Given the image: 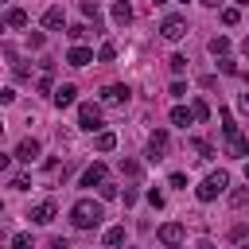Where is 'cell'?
Listing matches in <instances>:
<instances>
[{
    "label": "cell",
    "instance_id": "6da1fadb",
    "mask_svg": "<svg viewBox=\"0 0 249 249\" xmlns=\"http://www.w3.org/2000/svg\"><path fill=\"white\" fill-rule=\"evenodd\" d=\"M101 218H105V206L93 202V198H78L70 206V226L74 230H93V226H101Z\"/></svg>",
    "mask_w": 249,
    "mask_h": 249
},
{
    "label": "cell",
    "instance_id": "7a4b0ae2",
    "mask_svg": "<svg viewBox=\"0 0 249 249\" xmlns=\"http://www.w3.org/2000/svg\"><path fill=\"white\" fill-rule=\"evenodd\" d=\"M226 187H230V175H226V171H210V175L195 187V195H198V202H214L218 195H226Z\"/></svg>",
    "mask_w": 249,
    "mask_h": 249
},
{
    "label": "cell",
    "instance_id": "3957f363",
    "mask_svg": "<svg viewBox=\"0 0 249 249\" xmlns=\"http://www.w3.org/2000/svg\"><path fill=\"white\" fill-rule=\"evenodd\" d=\"M78 128H86V132H101V105L82 101V105H78Z\"/></svg>",
    "mask_w": 249,
    "mask_h": 249
},
{
    "label": "cell",
    "instance_id": "277c9868",
    "mask_svg": "<svg viewBox=\"0 0 249 249\" xmlns=\"http://www.w3.org/2000/svg\"><path fill=\"white\" fill-rule=\"evenodd\" d=\"M156 237H160V245H167V249H183V241H187V230H183L179 222H163V226L156 230Z\"/></svg>",
    "mask_w": 249,
    "mask_h": 249
},
{
    "label": "cell",
    "instance_id": "5b68a950",
    "mask_svg": "<svg viewBox=\"0 0 249 249\" xmlns=\"http://www.w3.org/2000/svg\"><path fill=\"white\" fill-rule=\"evenodd\" d=\"M144 156H148V163H160V160L167 156V132H163V128H156V132L148 136V148H144Z\"/></svg>",
    "mask_w": 249,
    "mask_h": 249
},
{
    "label": "cell",
    "instance_id": "8992f818",
    "mask_svg": "<svg viewBox=\"0 0 249 249\" xmlns=\"http://www.w3.org/2000/svg\"><path fill=\"white\" fill-rule=\"evenodd\" d=\"M160 35H163L167 43H179V39L187 35V19H183V16H167V19L160 23Z\"/></svg>",
    "mask_w": 249,
    "mask_h": 249
},
{
    "label": "cell",
    "instance_id": "52a82bcc",
    "mask_svg": "<svg viewBox=\"0 0 249 249\" xmlns=\"http://www.w3.org/2000/svg\"><path fill=\"white\" fill-rule=\"evenodd\" d=\"M39 152H43V144H39V140H31V136H23V140L16 144V160H19V163H35V160H39Z\"/></svg>",
    "mask_w": 249,
    "mask_h": 249
},
{
    "label": "cell",
    "instance_id": "ba28073f",
    "mask_svg": "<svg viewBox=\"0 0 249 249\" xmlns=\"http://www.w3.org/2000/svg\"><path fill=\"white\" fill-rule=\"evenodd\" d=\"M54 214H58V206H54L51 198H43V202H35V206H31V222H35V226L54 222Z\"/></svg>",
    "mask_w": 249,
    "mask_h": 249
},
{
    "label": "cell",
    "instance_id": "9c48e42d",
    "mask_svg": "<svg viewBox=\"0 0 249 249\" xmlns=\"http://www.w3.org/2000/svg\"><path fill=\"white\" fill-rule=\"evenodd\" d=\"M226 152H230L233 160H249V140H245L241 132H233V136H226Z\"/></svg>",
    "mask_w": 249,
    "mask_h": 249
},
{
    "label": "cell",
    "instance_id": "30bf717a",
    "mask_svg": "<svg viewBox=\"0 0 249 249\" xmlns=\"http://www.w3.org/2000/svg\"><path fill=\"white\" fill-rule=\"evenodd\" d=\"M105 175H109V167H105V163H89V167L82 171V187H101V183H105Z\"/></svg>",
    "mask_w": 249,
    "mask_h": 249
},
{
    "label": "cell",
    "instance_id": "8fae6325",
    "mask_svg": "<svg viewBox=\"0 0 249 249\" xmlns=\"http://www.w3.org/2000/svg\"><path fill=\"white\" fill-rule=\"evenodd\" d=\"M43 27H47V31L66 27V12H62V4H54V8H47V12H43Z\"/></svg>",
    "mask_w": 249,
    "mask_h": 249
},
{
    "label": "cell",
    "instance_id": "7c38bea8",
    "mask_svg": "<svg viewBox=\"0 0 249 249\" xmlns=\"http://www.w3.org/2000/svg\"><path fill=\"white\" fill-rule=\"evenodd\" d=\"M66 62H70V66H89V62H93V51L82 47V43H74V47L66 51Z\"/></svg>",
    "mask_w": 249,
    "mask_h": 249
},
{
    "label": "cell",
    "instance_id": "4fadbf2b",
    "mask_svg": "<svg viewBox=\"0 0 249 249\" xmlns=\"http://www.w3.org/2000/svg\"><path fill=\"white\" fill-rule=\"evenodd\" d=\"M128 93H132L128 86H105V89H101V101H105V105H124Z\"/></svg>",
    "mask_w": 249,
    "mask_h": 249
},
{
    "label": "cell",
    "instance_id": "5bb4252c",
    "mask_svg": "<svg viewBox=\"0 0 249 249\" xmlns=\"http://www.w3.org/2000/svg\"><path fill=\"white\" fill-rule=\"evenodd\" d=\"M74 93H78V89H74L70 82H62L58 89H51V101H54L58 109H70V105H74Z\"/></svg>",
    "mask_w": 249,
    "mask_h": 249
},
{
    "label": "cell",
    "instance_id": "9a60e30c",
    "mask_svg": "<svg viewBox=\"0 0 249 249\" xmlns=\"http://www.w3.org/2000/svg\"><path fill=\"white\" fill-rule=\"evenodd\" d=\"M113 23H117V27H128V23H132V8H128V0H117V4H113Z\"/></svg>",
    "mask_w": 249,
    "mask_h": 249
},
{
    "label": "cell",
    "instance_id": "2e32d148",
    "mask_svg": "<svg viewBox=\"0 0 249 249\" xmlns=\"http://www.w3.org/2000/svg\"><path fill=\"white\" fill-rule=\"evenodd\" d=\"M101 241H105L109 249H117V245H124V226H109V230L101 233Z\"/></svg>",
    "mask_w": 249,
    "mask_h": 249
},
{
    "label": "cell",
    "instance_id": "e0dca14e",
    "mask_svg": "<svg viewBox=\"0 0 249 249\" xmlns=\"http://www.w3.org/2000/svg\"><path fill=\"white\" fill-rule=\"evenodd\" d=\"M4 27H27V12H23V8H8Z\"/></svg>",
    "mask_w": 249,
    "mask_h": 249
},
{
    "label": "cell",
    "instance_id": "ac0fdd59",
    "mask_svg": "<svg viewBox=\"0 0 249 249\" xmlns=\"http://www.w3.org/2000/svg\"><path fill=\"white\" fill-rule=\"evenodd\" d=\"M195 117H191V105H175L171 109V124H179V128H187Z\"/></svg>",
    "mask_w": 249,
    "mask_h": 249
},
{
    "label": "cell",
    "instance_id": "d6986e66",
    "mask_svg": "<svg viewBox=\"0 0 249 249\" xmlns=\"http://www.w3.org/2000/svg\"><path fill=\"white\" fill-rule=\"evenodd\" d=\"M210 54H214V58L230 54V39H226V35H214V39H210Z\"/></svg>",
    "mask_w": 249,
    "mask_h": 249
},
{
    "label": "cell",
    "instance_id": "ffe728a7",
    "mask_svg": "<svg viewBox=\"0 0 249 249\" xmlns=\"http://www.w3.org/2000/svg\"><path fill=\"white\" fill-rule=\"evenodd\" d=\"M93 148H97V152H113V148H117V136H113V132H97Z\"/></svg>",
    "mask_w": 249,
    "mask_h": 249
},
{
    "label": "cell",
    "instance_id": "44dd1931",
    "mask_svg": "<svg viewBox=\"0 0 249 249\" xmlns=\"http://www.w3.org/2000/svg\"><path fill=\"white\" fill-rule=\"evenodd\" d=\"M191 117H195V121H206V117H210V105H206L202 97H198V101H191Z\"/></svg>",
    "mask_w": 249,
    "mask_h": 249
},
{
    "label": "cell",
    "instance_id": "7402d4cb",
    "mask_svg": "<svg viewBox=\"0 0 249 249\" xmlns=\"http://www.w3.org/2000/svg\"><path fill=\"white\" fill-rule=\"evenodd\" d=\"M66 35H70L74 43H82V39L89 35V27H86V23H70V27H66Z\"/></svg>",
    "mask_w": 249,
    "mask_h": 249
},
{
    "label": "cell",
    "instance_id": "603a6c76",
    "mask_svg": "<svg viewBox=\"0 0 249 249\" xmlns=\"http://www.w3.org/2000/svg\"><path fill=\"white\" fill-rule=\"evenodd\" d=\"M191 148L198 152V160H210L214 156V144H206V140H191Z\"/></svg>",
    "mask_w": 249,
    "mask_h": 249
},
{
    "label": "cell",
    "instance_id": "cb8c5ba5",
    "mask_svg": "<svg viewBox=\"0 0 249 249\" xmlns=\"http://www.w3.org/2000/svg\"><path fill=\"white\" fill-rule=\"evenodd\" d=\"M222 132H226V136H233V132H241V128H237V121H233V117H230L226 109H222Z\"/></svg>",
    "mask_w": 249,
    "mask_h": 249
},
{
    "label": "cell",
    "instance_id": "d4e9b609",
    "mask_svg": "<svg viewBox=\"0 0 249 249\" xmlns=\"http://www.w3.org/2000/svg\"><path fill=\"white\" fill-rule=\"evenodd\" d=\"M237 19H241V12H237V8H222V23H226V27H233Z\"/></svg>",
    "mask_w": 249,
    "mask_h": 249
},
{
    "label": "cell",
    "instance_id": "484cf974",
    "mask_svg": "<svg viewBox=\"0 0 249 249\" xmlns=\"http://www.w3.org/2000/svg\"><path fill=\"white\" fill-rule=\"evenodd\" d=\"M97 58H101V62H113V58H117V47H113V43H101Z\"/></svg>",
    "mask_w": 249,
    "mask_h": 249
},
{
    "label": "cell",
    "instance_id": "4316f807",
    "mask_svg": "<svg viewBox=\"0 0 249 249\" xmlns=\"http://www.w3.org/2000/svg\"><path fill=\"white\" fill-rule=\"evenodd\" d=\"M167 66H171V74H183V70H187V58H183V54H171Z\"/></svg>",
    "mask_w": 249,
    "mask_h": 249
},
{
    "label": "cell",
    "instance_id": "83f0119b",
    "mask_svg": "<svg viewBox=\"0 0 249 249\" xmlns=\"http://www.w3.org/2000/svg\"><path fill=\"white\" fill-rule=\"evenodd\" d=\"M218 70H222V74H237V62H233L230 54H222V58H218Z\"/></svg>",
    "mask_w": 249,
    "mask_h": 249
},
{
    "label": "cell",
    "instance_id": "f1b7e54d",
    "mask_svg": "<svg viewBox=\"0 0 249 249\" xmlns=\"http://www.w3.org/2000/svg\"><path fill=\"white\" fill-rule=\"evenodd\" d=\"M12 249H31V233H23V230H19V233L12 237Z\"/></svg>",
    "mask_w": 249,
    "mask_h": 249
},
{
    "label": "cell",
    "instance_id": "f546056e",
    "mask_svg": "<svg viewBox=\"0 0 249 249\" xmlns=\"http://www.w3.org/2000/svg\"><path fill=\"white\" fill-rule=\"evenodd\" d=\"M12 187H16V191H27V187H31V175H27V171H19V175L12 179Z\"/></svg>",
    "mask_w": 249,
    "mask_h": 249
},
{
    "label": "cell",
    "instance_id": "4dcf8cb0",
    "mask_svg": "<svg viewBox=\"0 0 249 249\" xmlns=\"http://www.w3.org/2000/svg\"><path fill=\"white\" fill-rule=\"evenodd\" d=\"M97 191H101V198H105V202H109V198H117V195H121V191H117V187H113V183H101V187H97Z\"/></svg>",
    "mask_w": 249,
    "mask_h": 249
},
{
    "label": "cell",
    "instance_id": "1f68e13d",
    "mask_svg": "<svg viewBox=\"0 0 249 249\" xmlns=\"http://www.w3.org/2000/svg\"><path fill=\"white\" fill-rule=\"evenodd\" d=\"M82 12H86L93 23H97V4H93V0H82Z\"/></svg>",
    "mask_w": 249,
    "mask_h": 249
},
{
    "label": "cell",
    "instance_id": "d6a6232c",
    "mask_svg": "<svg viewBox=\"0 0 249 249\" xmlns=\"http://www.w3.org/2000/svg\"><path fill=\"white\" fill-rule=\"evenodd\" d=\"M27 43H31V47H35V51H39V47H43V43H47V35H43V31H31V35H27Z\"/></svg>",
    "mask_w": 249,
    "mask_h": 249
},
{
    "label": "cell",
    "instance_id": "836d02e7",
    "mask_svg": "<svg viewBox=\"0 0 249 249\" xmlns=\"http://www.w3.org/2000/svg\"><path fill=\"white\" fill-rule=\"evenodd\" d=\"M167 93H171V97H187V86H183V82H171V89H167Z\"/></svg>",
    "mask_w": 249,
    "mask_h": 249
},
{
    "label": "cell",
    "instance_id": "e575fe53",
    "mask_svg": "<svg viewBox=\"0 0 249 249\" xmlns=\"http://www.w3.org/2000/svg\"><path fill=\"white\" fill-rule=\"evenodd\" d=\"M233 206H249V191H233Z\"/></svg>",
    "mask_w": 249,
    "mask_h": 249
},
{
    "label": "cell",
    "instance_id": "d590c367",
    "mask_svg": "<svg viewBox=\"0 0 249 249\" xmlns=\"http://www.w3.org/2000/svg\"><path fill=\"white\" fill-rule=\"evenodd\" d=\"M12 101H16V89L4 86V89H0V105H12Z\"/></svg>",
    "mask_w": 249,
    "mask_h": 249
},
{
    "label": "cell",
    "instance_id": "8d00e7d4",
    "mask_svg": "<svg viewBox=\"0 0 249 249\" xmlns=\"http://www.w3.org/2000/svg\"><path fill=\"white\" fill-rule=\"evenodd\" d=\"M171 187H187V175L183 171H171Z\"/></svg>",
    "mask_w": 249,
    "mask_h": 249
},
{
    "label": "cell",
    "instance_id": "74e56055",
    "mask_svg": "<svg viewBox=\"0 0 249 249\" xmlns=\"http://www.w3.org/2000/svg\"><path fill=\"white\" fill-rule=\"evenodd\" d=\"M148 202H152V206L160 210V206H163V195H160V191H148Z\"/></svg>",
    "mask_w": 249,
    "mask_h": 249
},
{
    "label": "cell",
    "instance_id": "f35d334b",
    "mask_svg": "<svg viewBox=\"0 0 249 249\" xmlns=\"http://www.w3.org/2000/svg\"><path fill=\"white\" fill-rule=\"evenodd\" d=\"M51 249H70V241H66V237H54V241H51Z\"/></svg>",
    "mask_w": 249,
    "mask_h": 249
},
{
    "label": "cell",
    "instance_id": "ab89813d",
    "mask_svg": "<svg viewBox=\"0 0 249 249\" xmlns=\"http://www.w3.org/2000/svg\"><path fill=\"white\" fill-rule=\"evenodd\" d=\"M237 109H241V113H249V93H241V97H237Z\"/></svg>",
    "mask_w": 249,
    "mask_h": 249
},
{
    "label": "cell",
    "instance_id": "60d3db41",
    "mask_svg": "<svg viewBox=\"0 0 249 249\" xmlns=\"http://www.w3.org/2000/svg\"><path fill=\"white\" fill-rule=\"evenodd\" d=\"M8 167H12V156H4V152H0V171H8Z\"/></svg>",
    "mask_w": 249,
    "mask_h": 249
},
{
    "label": "cell",
    "instance_id": "b9f144b4",
    "mask_svg": "<svg viewBox=\"0 0 249 249\" xmlns=\"http://www.w3.org/2000/svg\"><path fill=\"white\" fill-rule=\"evenodd\" d=\"M198 4H206V8H222V0H198Z\"/></svg>",
    "mask_w": 249,
    "mask_h": 249
},
{
    "label": "cell",
    "instance_id": "7bdbcfd3",
    "mask_svg": "<svg viewBox=\"0 0 249 249\" xmlns=\"http://www.w3.org/2000/svg\"><path fill=\"white\" fill-rule=\"evenodd\" d=\"M198 249H218V245L214 241H198Z\"/></svg>",
    "mask_w": 249,
    "mask_h": 249
},
{
    "label": "cell",
    "instance_id": "ee69618b",
    "mask_svg": "<svg viewBox=\"0 0 249 249\" xmlns=\"http://www.w3.org/2000/svg\"><path fill=\"white\" fill-rule=\"evenodd\" d=\"M241 51H245V54H249V35H245V43H241Z\"/></svg>",
    "mask_w": 249,
    "mask_h": 249
},
{
    "label": "cell",
    "instance_id": "f6af8a7d",
    "mask_svg": "<svg viewBox=\"0 0 249 249\" xmlns=\"http://www.w3.org/2000/svg\"><path fill=\"white\" fill-rule=\"evenodd\" d=\"M245 183H249V160H245Z\"/></svg>",
    "mask_w": 249,
    "mask_h": 249
},
{
    "label": "cell",
    "instance_id": "bcb514c9",
    "mask_svg": "<svg viewBox=\"0 0 249 249\" xmlns=\"http://www.w3.org/2000/svg\"><path fill=\"white\" fill-rule=\"evenodd\" d=\"M237 249H249V241H241V245H237Z\"/></svg>",
    "mask_w": 249,
    "mask_h": 249
},
{
    "label": "cell",
    "instance_id": "7dc6e473",
    "mask_svg": "<svg viewBox=\"0 0 249 249\" xmlns=\"http://www.w3.org/2000/svg\"><path fill=\"white\" fill-rule=\"evenodd\" d=\"M152 4H167V0H152Z\"/></svg>",
    "mask_w": 249,
    "mask_h": 249
},
{
    "label": "cell",
    "instance_id": "c3c4849f",
    "mask_svg": "<svg viewBox=\"0 0 249 249\" xmlns=\"http://www.w3.org/2000/svg\"><path fill=\"white\" fill-rule=\"evenodd\" d=\"M0 214H4V202H0Z\"/></svg>",
    "mask_w": 249,
    "mask_h": 249
},
{
    "label": "cell",
    "instance_id": "681fc988",
    "mask_svg": "<svg viewBox=\"0 0 249 249\" xmlns=\"http://www.w3.org/2000/svg\"><path fill=\"white\" fill-rule=\"evenodd\" d=\"M237 4H249V0H237Z\"/></svg>",
    "mask_w": 249,
    "mask_h": 249
},
{
    "label": "cell",
    "instance_id": "f907efd6",
    "mask_svg": "<svg viewBox=\"0 0 249 249\" xmlns=\"http://www.w3.org/2000/svg\"><path fill=\"white\" fill-rule=\"evenodd\" d=\"M245 82H249V70H245Z\"/></svg>",
    "mask_w": 249,
    "mask_h": 249
},
{
    "label": "cell",
    "instance_id": "816d5d0a",
    "mask_svg": "<svg viewBox=\"0 0 249 249\" xmlns=\"http://www.w3.org/2000/svg\"><path fill=\"white\" fill-rule=\"evenodd\" d=\"M0 249H4V241H0Z\"/></svg>",
    "mask_w": 249,
    "mask_h": 249
},
{
    "label": "cell",
    "instance_id": "f5cc1de1",
    "mask_svg": "<svg viewBox=\"0 0 249 249\" xmlns=\"http://www.w3.org/2000/svg\"><path fill=\"white\" fill-rule=\"evenodd\" d=\"M0 4H8V0H0Z\"/></svg>",
    "mask_w": 249,
    "mask_h": 249
}]
</instances>
